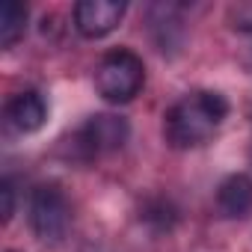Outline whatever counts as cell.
Returning <instances> with one entry per match:
<instances>
[{
    "instance_id": "cell-1",
    "label": "cell",
    "mask_w": 252,
    "mask_h": 252,
    "mask_svg": "<svg viewBox=\"0 0 252 252\" xmlns=\"http://www.w3.org/2000/svg\"><path fill=\"white\" fill-rule=\"evenodd\" d=\"M225 116H228V101L220 92L202 89V92L184 95L166 113V122H163L166 143L175 149L202 146L217 134V128L222 125Z\"/></svg>"
},
{
    "instance_id": "cell-2",
    "label": "cell",
    "mask_w": 252,
    "mask_h": 252,
    "mask_svg": "<svg viewBox=\"0 0 252 252\" xmlns=\"http://www.w3.org/2000/svg\"><path fill=\"white\" fill-rule=\"evenodd\" d=\"M143 83H146V65L128 48L110 51L101 60L98 71H95V89L110 104H128V101H134L143 92Z\"/></svg>"
},
{
    "instance_id": "cell-3",
    "label": "cell",
    "mask_w": 252,
    "mask_h": 252,
    "mask_svg": "<svg viewBox=\"0 0 252 252\" xmlns=\"http://www.w3.org/2000/svg\"><path fill=\"white\" fill-rule=\"evenodd\" d=\"M27 222L42 243H63L71 228V205L60 187H36L27 205Z\"/></svg>"
},
{
    "instance_id": "cell-4",
    "label": "cell",
    "mask_w": 252,
    "mask_h": 252,
    "mask_svg": "<svg viewBox=\"0 0 252 252\" xmlns=\"http://www.w3.org/2000/svg\"><path fill=\"white\" fill-rule=\"evenodd\" d=\"M131 137V125L125 116H116V113H95L86 119V125L77 131V140L80 146L89 152V155H101V152H116L128 143Z\"/></svg>"
},
{
    "instance_id": "cell-5",
    "label": "cell",
    "mask_w": 252,
    "mask_h": 252,
    "mask_svg": "<svg viewBox=\"0 0 252 252\" xmlns=\"http://www.w3.org/2000/svg\"><path fill=\"white\" fill-rule=\"evenodd\" d=\"M125 12V0H80L74 6V27L83 39H104L119 27Z\"/></svg>"
},
{
    "instance_id": "cell-6",
    "label": "cell",
    "mask_w": 252,
    "mask_h": 252,
    "mask_svg": "<svg viewBox=\"0 0 252 252\" xmlns=\"http://www.w3.org/2000/svg\"><path fill=\"white\" fill-rule=\"evenodd\" d=\"M6 119H9V125L18 134H36V131H42V125L48 122V104L33 89L18 92L6 104Z\"/></svg>"
},
{
    "instance_id": "cell-7",
    "label": "cell",
    "mask_w": 252,
    "mask_h": 252,
    "mask_svg": "<svg viewBox=\"0 0 252 252\" xmlns=\"http://www.w3.org/2000/svg\"><path fill=\"white\" fill-rule=\"evenodd\" d=\"M217 208L228 220H243L252 211V178L243 172L228 175L217 187Z\"/></svg>"
},
{
    "instance_id": "cell-8",
    "label": "cell",
    "mask_w": 252,
    "mask_h": 252,
    "mask_svg": "<svg viewBox=\"0 0 252 252\" xmlns=\"http://www.w3.org/2000/svg\"><path fill=\"white\" fill-rule=\"evenodd\" d=\"M27 30V6L18 0H6L0 6V48H12Z\"/></svg>"
},
{
    "instance_id": "cell-9",
    "label": "cell",
    "mask_w": 252,
    "mask_h": 252,
    "mask_svg": "<svg viewBox=\"0 0 252 252\" xmlns=\"http://www.w3.org/2000/svg\"><path fill=\"white\" fill-rule=\"evenodd\" d=\"M228 24L237 33H252V3H237L228 9Z\"/></svg>"
},
{
    "instance_id": "cell-10",
    "label": "cell",
    "mask_w": 252,
    "mask_h": 252,
    "mask_svg": "<svg viewBox=\"0 0 252 252\" xmlns=\"http://www.w3.org/2000/svg\"><path fill=\"white\" fill-rule=\"evenodd\" d=\"M15 217V190L9 181H0V222H9Z\"/></svg>"
},
{
    "instance_id": "cell-11",
    "label": "cell",
    "mask_w": 252,
    "mask_h": 252,
    "mask_svg": "<svg viewBox=\"0 0 252 252\" xmlns=\"http://www.w3.org/2000/svg\"><path fill=\"white\" fill-rule=\"evenodd\" d=\"M9 252H12V249H9Z\"/></svg>"
}]
</instances>
